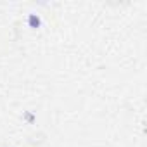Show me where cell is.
<instances>
[{"mask_svg": "<svg viewBox=\"0 0 147 147\" xmlns=\"http://www.w3.org/2000/svg\"><path fill=\"white\" fill-rule=\"evenodd\" d=\"M24 119H26L28 123H33V121H35V116H33V113L26 111V113H24Z\"/></svg>", "mask_w": 147, "mask_h": 147, "instance_id": "obj_2", "label": "cell"}, {"mask_svg": "<svg viewBox=\"0 0 147 147\" xmlns=\"http://www.w3.org/2000/svg\"><path fill=\"white\" fill-rule=\"evenodd\" d=\"M28 26H30V28H33V30L40 28V26H42V18H40L38 14L31 12V14L28 16Z\"/></svg>", "mask_w": 147, "mask_h": 147, "instance_id": "obj_1", "label": "cell"}]
</instances>
